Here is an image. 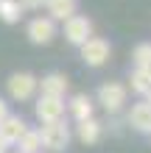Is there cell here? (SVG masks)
<instances>
[{
  "instance_id": "1",
  "label": "cell",
  "mask_w": 151,
  "mask_h": 153,
  "mask_svg": "<svg viewBox=\"0 0 151 153\" xmlns=\"http://www.w3.org/2000/svg\"><path fill=\"white\" fill-rule=\"evenodd\" d=\"M126 100H129V86L120 84V81H106V84L98 86V92H95V103H101V109L106 114L123 111Z\"/></svg>"
},
{
  "instance_id": "2",
  "label": "cell",
  "mask_w": 151,
  "mask_h": 153,
  "mask_svg": "<svg viewBox=\"0 0 151 153\" xmlns=\"http://www.w3.org/2000/svg\"><path fill=\"white\" fill-rule=\"evenodd\" d=\"M39 137H42V150H50V153H65L70 148V125L65 120H56V123H45L39 128Z\"/></svg>"
},
{
  "instance_id": "3",
  "label": "cell",
  "mask_w": 151,
  "mask_h": 153,
  "mask_svg": "<svg viewBox=\"0 0 151 153\" xmlns=\"http://www.w3.org/2000/svg\"><path fill=\"white\" fill-rule=\"evenodd\" d=\"M37 75L34 73H11L8 75V81H6V92H8V97L11 100H17V103H25V100H31L34 95H37Z\"/></svg>"
},
{
  "instance_id": "4",
  "label": "cell",
  "mask_w": 151,
  "mask_h": 153,
  "mask_svg": "<svg viewBox=\"0 0 151 153\" xmlns=\"http://www.w3.org/2000/svg\"><path fill=\"white\" fill-rule=\"evenodd\" d=\"M62 25H65V28H62L65 31V39L70 45H76V48H81L90 36H95V22L87 14H73V17H67Z\"/></svg>"
},
{
  "instance_id": "5",
  "label": "cell",
  "mask_w": 151,
  "mask_h": 153,
  "mask_svg": "<svg viewBox=\"0 0 151 153\" xmlns=\"http://www.w3.org/2000/svg\"><path fill=\"white\" fill-rule=\"evenodd\" d=\"M56 33H59V28H56V22L50 20L48 14H39V17H34V20H28V25H25V36H28V42L31 45H50L53 39H56Z\"/></svg>"
},
{
  "instance_id": "6",
  "label": "cell",
  "mask_w": 151,
  "mask_h": 153,
  "mask_svg": "<svg viewBox=\"0 0 151 153\" xmlns=\"http://www.w3.org/2000/svg\"><path fill=\"white\" fill-rule=\"evenodd\" d=\"M78 50H81V61L87 67H104L112 56V45L104 36H90Z\"/></svg>"
},
{
  "instance_id": "7",
  "label": "cell",
  "mask_w": 151,
  "mask_h": 153,
  "mask_svg": "<svg viewBox=\"0 0 151 153\" xmlns=\"http://www.w3.org/2000/svg\"><path fill=\"white\" fill-rule=\"evenodd\" d=\"M34 114H37V120L42 125H45V123H56V120H65V97L39 95L37 103H34Z\"/></svg>"
},
{
  "instance_id": "8",
  "label": "cell",
  "mask_w": 151,
  "mask_h": 153,
  "mask_svg": "<svg viewBox=\"0 0 151 153\" xmlns=\"http://www.w3.org/2000/svg\"><path fill=\"white\" fill-rule=\"evenodd\" d=\"M70 89V78L65 73H48L37 81V92L39 95H50V97H65Z\"/></svg>"
},
{
  "instance_id": "9",
  "label": "cell",
  "mask_w": 151,
  "mask_h": 153,
  "mask_svg": "<svg viewBox=\"0 0 151 153\" xmlns=\"http://www.w3.org/2000/svg\"><path fill=\"white\" fill-rule=\"evenodd\" d=\"M25 128H28V123H25L20 114H11V111H8L3 120H0V139L11 148V145H17V139L25 134Z\"/></svg>"
},
{
  "instance_id": "10",
  "label": "cell",
  "mask_w": 151,
  "mask_h": 153,
  "mask_svg": "<svg viewBox=\"0 0 151 153\" xmlns=\"http://www.w3.org/2000/svg\"><path fill=\"white\" fill-rule=\"evenodd\" d=\"M126 125H131L137 134H151V103L140 100L131 106V111L126 114Z\"/></svg>"
},
{
  "instance_id": "11",
  "label": "cell",
  "mask_w": 151,
  "mask_h": 153,
  "mask_svg": "<svg viewBox=\"0 0 151 153\" xmlns=\"http://www.w3.org/2000/svg\"><path fill=\"white\" fill-rule=\"evenodd\" d=\"M76 137H78V142H84V145H95V142H101V137H104V123L95 114L87 117V120L76 123Z\"/></svg>"
},
{
  "instance_id": "12",
  "label": "cell",
  "mask_w": 151,
  "mask_h": 153,
  "mask_svg": "<svg viewBox=\"0 0 151 153\" xmlns=\"http://www.w3.org/2000/svg\"><path fill=\"white\" fill-rule=\"evenodd\" d=\"M42 8L48 11V17L53 22H65L67 17L78 14V0H45Z\"/></svg>"
},
{
  "instance_id": "13",
  "label": "cell",
  "mask_w": 151,
  "mask_h": 153,
  "mask_svg": "<svg viewBox=\"0 0 151 153\" xmlns=\"http://www.w3.org/2000/svg\"><path fill=\"white\" fill-rule=\"evenodd\" d=\"M67 111H70V117H73L76 123H81V120H87V117H92V111H95V100H92L90 95L78 92V95H73V97H70Z\"/></svg>"
},
{
  "instance_id": "14",
  "label": "cell",
  "mask_w": 151,
  "mask_h": 153,
  "mask_svg": "<svg viewBox=\"0 0 151 153\" xmlns=\"http://www.w3.org/2000/svg\"><path fill=\"white\" fill-rule=\"evenodd\" d=\"M129 86H131V92H134V95L146 97L151 92V67H131Z\"/></svg>"
},
{
  "instance_id": "15",
  "label": "cell",
  "mask_w": 151,
  "mask_h": 153,
  "mask_svg": "<svg viewBox=\"0 0 151 153\" xmlns=\"http://www.w3.org/2000/svg\"><path fill=\"white\" fill-rule=\"evenodd\" d=\"M17 150H20V153H42L39 128H25V134L17 139Z\"/></svg>"
},
{
  "instance_id": "16",
  "label": "cell",
  "mask_w": 151,
  "mask_h": 153,
  "mask_svg": "<svg viewBox=\"0 0 151 153\" xmlns=\"http://www.w3.org/2000/svg\"><path fill=\"white\" fill-rule=\"evenodd\" d=\"M23 14H25V8L20 6V0H0V22L14 25L23 20Z\"/></svg>"
},
{
  "instance_id": "17",
  "label": "cell",
  "mask_w": 151,
  "mask_h": 153,
  "mask_svg": "<svg viewBox=\"0 0 151 153\" xmlns=\"http://www.w3.org/2000/svg\"><path fill=\"white\" fill-rule=\"evenodd\" d=\"M131 64L134 67H151V42H140L131 50Z\"/></svg>"
},
{
  "instance_id": "18",
  "label": "cell",
  "mask_w": 151,
  "mask_h": 153,
  "mask_svg": "<svg viewBox=\"0 0 151 153\" xmlns=\"http://www.w3.org/2000/svg\"><path fill=\"white\" fill-rule=\"evenodd\" d=\"M20 6L25 8V11H37V8L45 6V0H20Z\"/></svg>"
},
{
  "instance_id": "19",
  "label": "cell",
  "mask_w": 151,
  "mask_h": 153,
  "mask_svg": "<svg viewBox=\"0 0 151 153\" xmlns=\"http://www.w3.org/2000/svg\"><path fill=\"white\" fill-rule=\"evenodd\" d=\"M8 114V103L3 100V97H0V120H3V117Z\"/></svg>"
},
{
  "instance_id": "20",
  "label": "cell",
  "mask_w": 151,
  "mask_h": 153,
  "mask_svg": "<svg viewBox=\"0 0 151 153\" xmlns=\"http://www.w3.org/2000/svg\"><path fill=\"white\" fill-rule=\"evenodd\" d=\"M0 153H8V145H6L3 139H0Z\"/></svg>"
},
{
  "instance_id": "21",
  "label": "cell",
  "mask_w": 151,
  "mask_h": 153,
  "mask_svg": "<svg viewBox=\"0 0 151 153\" xmlns=\"http://www.w3.org/2000/svg\"><path fill=\"white\" fill-rule=\"evenodd\" d=\"M146 100H148V103H151V92H148V95H146Z\"/></svg>"
},
{
  "instance_id": "22",
  "label": "cell",
  "mask_w": 151,
  "mask_h": 153,
  "mask_svg": "<svg viewBox=\"0 0 151 153\" xmlns=\"http://www.w3.org/2000/svg\"><path fill=\"white\" fill-rule=\"evenodd\" d=\"M17 153H20V150H17Z\"/></svg>"
},
{
  "instance_id": "23",
  "label": "cell",
  "mask_w": 151,
  "mask_h": 153,
  "mask_svg": "<svg viewBox=\"0 0 151 153\" xmlns=\"http://www.w3.org/2000/svg\"><path fill=\"white\" fill-rule=\"evenodd\" d=\"M148 137H151V134H148Z\"/></svg>"
}]
</instances>
